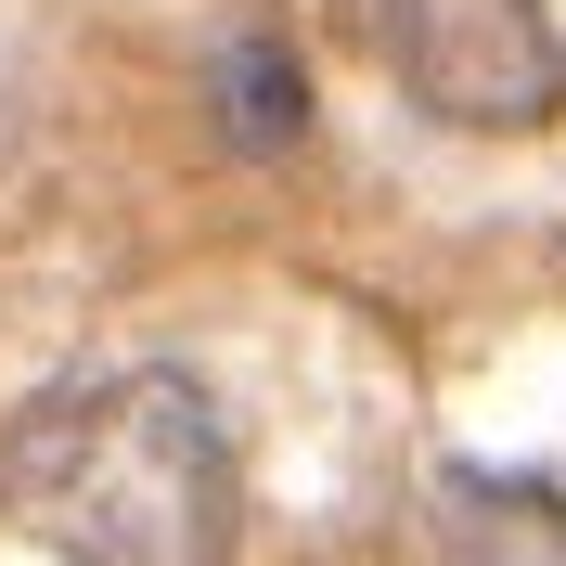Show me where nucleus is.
Instances as JSON below:
<instances>
[{"instance_id": "f257e3e1", "label": "nucleus", "mask_w": 566, "mask_h": 566, "mask_svg": "<svg viewBox=\"0 0 566 566\" xmlns=\"http://www.w3.org/2000/svg\"><path fill=\"white\" fill-rule=\"evenodd\" d=\"M0 502L52 566H232V438L219 399L168 360L77 374L0 438Z\"/></svg>"}, {"instance_id": "f03ea898", "label": "nucleus", "mask_w": 566, "mask_h": 566, "mask_svg": "<svg viewBox=\"0 0 566 566\" xmlns=\"http://www.w3.org/2000/svg\"><path fill=\"white\" fill-rule=\"evenodd\" d=\"M399 91L451 129H554L566 116V27L554 0H360Z\"/></svg>"}, {"instance_id": "7ed1b4c3", "label": "nucleus", "mask_w": 566, "mask_h": 566, "mask_svg": "<svg viewBox=\"0 0 566 566\" xmlns=\"http://www.w3.org/2000/svg\"><path fill=\"white\" fill-rule=\"evenodd\" d=\"M207 91H219V116H232V142L245 155H283V142L310 129V77H296V52L283 39H219V65H207Z\"/></svg>"}]
</instances>
